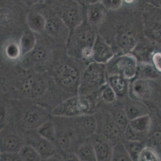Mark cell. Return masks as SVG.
Here are the masks:
<instances>
[{
	"label": "cell",
	"mask_w": 161,
	"mask_h": 161,
	"mask_svg": "<svg viewBox=\"0 0 161 161\" xmlns=\"http://www.w3.org/2000/svg\"><path fill=\"white\" fill-rule=\"evenodd\" d=\"M105 64L93 62L89 63L82 72L78 95L87 96L99 90L106 84Z\"/></svg>",
	"instance_id": "1"
},
{
	"label": "cell",
	"mask_w": 161,
	"mask_h": 161,
	"mask_svg": "<svg viewBox=\"0 0 161 161\" xmlns=\"http://www.w3.org/2000/svg\"><path fill=\"white\" fill-rule=\"evenodd\" d=\"M94 30L86 19L69 31L67 41L69 54L80 58L82 51L87 47H93L97 37Z\"/></svg>",
	"instance_id": "2"
},
{
	"label": "cell",
	"mask_w": 161,
	"mask_h": 161,
	"mask_svg": "<svg viewBox=\"0 0 161 161\" xmlns=\"http://www.w3.org/2000/svg\"><path fill=\"white\" fill-rule=\"evenodd\" d=\"M92 102L87 96H73L57 104L51 112L53 116L75 117L89 114Z\"/></svg>",
	"instance_id": "3"
},
{
	"label": "cell",
	"mask_w": 161,
	"mask_h": 161,
	"mask_svg": "<svg viewBox=\"0 0 161 161\" xmlns=\"http://www.w3.org/2000/svg\"><path fill=\"white\" fill-rule=\"evenodd\" d=\"M57 16L69 29L73 30L85 20L84 7L73 0H57Z\"/></svg>",
	"instance_id": "4"
},
{
	"label": "cell",
	"mask_w": 161,
	"mask_h": 161,
	"mask_svg": "<svg viewBox=\"0 0 161 161\" xmlns=\"http://www.w3.org/2000/svg\"><path fill=\"white\" fill-rule=\"evenodd\" d=\"M51 113L42 105L32 103L25 107L19 116V123L26 130H36L49 120Z\"/></svg>",
	"instance_id": "5"
},
{
	"label": "cell",
	"mask_w": 161,
	"mask_h": 161,
	"mask_svg": "<svg viewBox=\"0 0 161 161\" xmlns=\"http://www.w3.org/2000/svg\"><path fill=\"white\" fill-rule=\"evenodd\" d=\"M81 73L74 65L65 63L61 64L55 71L54 80L64 91L78 93Z\"/></svg>",
	"instance_id": "6"
},
{
	"label": "cell",
	"mask_w": 161,
	"mask_h": 161,
	"mask_svg": "<svg viewBox=\"0 0 161 161\" xmlns=\"http://www.w3.org/2000/svg\"><path fill=\"white\" fill-rule=\"evenodd\" d=\"M105 64L106 74L108 76L119 74L126 79H130L137 73V62L132 55L127 54L116 58L113 57Z\"/></svg>",
	"instance_id": "7"
},
{
	"label": "cell",
	"mask_w": 161,
	"mask_h": 161,
	"mask_svg": "<svg viewBox=\"0 0 161 161\" xmlns=\"http://www.w3.org/2000/svg\"><path fill=\"white\" fill-rule=\"evenodd\" d=\"M47 86L44 79L37 74H31L25 77L19 84V92L23 97L35 99L43 96Z\"/></svg>",
	"instance_id": "8"
},
{
	"label": "cell",
	"mask_w": 161,
	"mask_h": 161,
	"mask_svg": "<svg viewBox=\"0 0 161 161\" xmlns=\"http://www.w3.org/2000/svg\"><path fill=\"white\" fill-rule=\"evenodd\" d=\"M25 144V136L14 130V128L5 126L1 129V152H19Z\"/></svg>",
	"instance_id": "9"
},
{
	"label": "cell",
	"mask_w": 161,
	"mask_h": 161,
	"mask_svg": "<svg viewBox=\"0 0 161 161\" xmlns=\"http://www.w3.org/2000/svg\"><path fill=\"white\" fill-rule=\"evenodd\" d=\"M37 131V130H36ZM26 143L33 146L36 150L43 160H48L58 153L56 145L37 133H28L25 136Z\"/></svg>",
	"instance_id": "10"
},
{
	"label": "cell",
	"mask_w": 161,
	"mask_h": 161,
	"mask_svg": "<svg viewBox=\"0 0 161 161\" xmlns=\"http://www.w3.org/2000/svg\"><path fill=\"white\" fill-rule=\"evenodd\" d=\"M93 51V62L105 64L114 57L112 48L99 35L95 39Z\"/></svg>",
	"instance_id": "11"
},
{
	"label": "cell",
	"mask_w": 161,
	"mask_h": 161,
	"mask_svg": "<svg viewBox=\"0 0 161 161\" xmlns=\"http://www.w3.org/2000/svg\"><path fill=\"white\" fill-rule=\"evenodd\" d=\"M97 161L112 160L113 147L110 142L102 135L95 134L91 136Z\"/></svg>",
	"instance_id": "12"
},
{
	"label": "cell",
	"mask_w": 161,
	"mask_h": 161,
	"mask_svg": "<svg viewBox=\"0 0 161 161\" xmlns=\"http://www.w3.org/2000/svg\"><path fill=\"white\" fill-rule=\"evenodd\" d=\"M45 31L52 37L66 39L67 41L70 31L64 21L57 16L47 19Z\"/></svg>",
	"instance_id": "13"
},
{
	"label": "cell",
	"mask_w": 161,
	"mask_h": 161,
	"mask_svg": "<svg viewBox=\"0 0 161 161\" xmlns=\"http://www.w3.org/2000/svg\"><path fill=\"white\" fill-rule=\"evenodd\" d=\"M79 128L86 137H91L97 132V122L96 116L91 114L74 117Z\"/></svg>",
	"instance_id": "14"
},
{
	"label": "cell",
	"mask_w": 161,
	"mask_h": 161,
	"mask_svg": "<svg viewBox=\"0 0 161 161\" xmlns=\"http://www.w3.org/2000/svg\"><path fill=\"white\" fill-rule=\"evenodd\" d=\"M86 20L91 26H97L102 22L105 15V7L101 3L86 6Z\"/></svg>",
	"instance_id": "15"
},
{
	"label": "cell",
	"mask_w": 161,
	"mask_h": 161,
	"mask_svg": "<svg viewBox=\"0 0 161 161\" xmlns=\"http://www.w3.org/2000/svg\"><path fill=\"white\" fill-rule=\"evenodd\" d=\"M102 135L109 142H116L120 135L121 130L113 118L106 119L102 121L101 125Z\"/></svg>",
	"instance_id": "16"
},
{
	"label": "cell",
	"mask_w": 161,
	"mask_h": 161,
	"mask_svg": "<svg viewBox=\"0 0 161 161\" xmlns=\"http://www.w3.org/2000/svg\"><path fill=\"white\" fill-rule=\"evenodd\" d=\"M151 125V119L149 114L131 119L129 124L130 128L140 138L148 132Z\"/></svg>",
	"instance_id": "17"
},
{
	"label": "cell",
	"mask_w": 161,
	"mask_h": 161,
	"mask_svg": "<svg viewBox=\"0 0 161 161\" xmlns=\"http://www.w3.org/2000/svg\"><path fill=\"white\" fill-rule=\"evenodd\" d=\"M76 153L80 161H97L91 137H87L81 142L76 150Z\"/></svg>",
	"instance_id": "18"
},
{
	"label": "cell",
	"mask_w": 161,
	"mask_h": 161,
	"mask_svg": "<svg viewBox=\"0 0 161 161\" xmlns=\"http://www.w3.org/2000/svg\"><path fill=\"white\" fill-rule=\"evenodd\" d=\"M127 80L119 74L108 76V84L114 91L117 97H122L127 94L129 88Z\"/></svg>",
	"instance_id": "19"
},
{
	"label": "cell",
	"mask_w": 161,
	"mask_h": 161,
	"mask_svg": "<svg viewBox=\"0 0 161 161\" xmlns=\"http://www.w3.org/2000/svg\"><path fill=\"white\" fill-rule=\"evenodd\" d=\"M27 23L29 29L35 33L45 31L47 19L41 14L30 12L27 16Z\"/></svg>",
	"instance_id": "20"
},
{
	"label": "cell",
	"mask_w": 161,
	"mask_h": 161,
	"mask_svg": "<svg viewBox=\"0 0 161 161\" xmlns=\"http://www.w3.org/2000/svg\"><path fill=\"white\" fill-rule=\"evenodd\" d=\"M24 56H27V57L24 58L23 61H22L24 64L23 66L25 67H28L44 63L47 58L48 54L45 49L41 47H36L33 50Z\"/></svg>",
	"instance_id": "21"
},
{
	"label": "cell",
	"mask_w": 161,
	"mask_h": 161,
	"mask_svg": "<svg viewBox=\"0 0 161 161\" xmlns=\"http://www.w3.org/2000/svg\"><path fill=\"white\" fill-rule=\"evenodd\" d=\"M150 86L147 79H137L136 80L131 86L133 95L138 99L147 98L150 93Z\"/></svg>",
	"instance_id": "22"
},
{
	"label": "cell",
	"mask_w": 161,
	"mask_h": 161,
	"mask_svg": "<svg viewBox=\"0 0 161 161\" xmlns=\"http://www.w3.org/2000/svg\"><path fill=\"white\" fill-rule=\"evenodd\" d=\"M19 43L22 50L23 57L33 50L36 47V37L35 33L30 29L25 31L21 36Z\"/></svg>",
	"instance_id": "23"
},
{
	"label": "cell",
	"mask_w": 161,
	"mask_h": 161,
	"mask_svg": "<svg viewBox=\"0 0 161 161\" xmlns=\"http://www.w3.org/2000/svg\"><path fill=\"white\" fill-rule=\"evenodd\" d=\"M124 110L130 120L148 114L146 105L135 101L129 102L125 106Z\"/></svg>",
	"instance_id": "24"
},
{
	"label": "cell",
	"mask_w": 161,
	"mask_h": 161,
	"mask_svg": "<svg viewBox=\"0 0 161 161\" xmlns=\"http://www.w3.org/2000/svg\"><path fill=\"white\" fill-rule=\"evenodd\" d=\"M36 130L41 136L55 144L56 140V130L54 122L51 118L45 122Z\"/></svg>",
	"instance_id": "25"
},
{
	"label": "cell",
	"mask_w": 161,
	"mask_h": 161,
	"mask_svg": "<svg viewBox=\"0 0 161 161\" xmlns=\"http://www.w3.org/2000/svg\"><path fill=\"white\" fill-rule=\"evenodd\" d=\"M22 161H40L43 160L38 152L33 146L26 144L19 151Z\"/></svg>",
	"instance_id": "26"
},
{
	"label": "cell",
	"mask_w": 161,
	"mask_h": 161,
	"mask_svg": "<svg viewBox=\"0 0 161 161\" xmlns=\"http://www.w3.org/2000/svg\"><path fill=\"white\" fill-rule=\"evenodd\" d=\"M112 161H131L132 159L124 143L116 144L113 147Z\"/></svg>",
	"instance_id": "27"
},
{
	"label": "cell",
	"mask_w": 161,
	"mask_h": 161,
	"mask_svg": "<svg viewBox=\"0 0 161 161\" xmlns=\"http://www.w3.org/2000/svg\"><path fill=\"white\" fill-rule=\"evenodd\" d=\"M4 53L11 61H16L22 57V53L19 43L11 42L5 46Z\"/></svg>",
	"instance_id": "28"
},
{
	"label": "cell",
	"mask_w": 161,
	"mask_h": 161,
	"mask_svg": "<svg viewBox=\"0 0 161 161\" xmlns=\"http://www.w3.org/2000/svg\"><path fill=\"white\" fill-rule=\"evenodd\" d=\"M124 144L132 160L137 161L138 156L144 147L142 143L139 140H126Z\"/></svg>",
	"instance_id": "29"
},
{
	"label": "cell",
	"mask_w": 161,
	"mask_h": 161,
	"mask_svg": "<svg viewBox=\"0 0 161 161\" xmlns=\"http://www.w3.org/2000/svg\"><path fill=\"white\" fill-rule=\"evenodd\" d=\"M112 118L121 129V131L124 132L130 122L125 110L120 109H116L113 113Z\"/></svg>",
	"instance_id": "30"
},
{
	"label": "cell",
	"mask_w": 161,
	"mask_h": 161,
	"mask_svg": "<svg viewBox=\"0 0 161 161\" xmlns=\"http://www.w3.org/2000/svg\"><path fill=\"white\" fill-rule=\"evenodd\" d=\"M160 155L151 147H144L138 156L137 161H160Z\"/></svg>",
	"instance_id": "31"
},
{
	"label": "cell",
	"mask_w": 161,
	"mask_h": 161,
	"mask_svg": "<svg viewBox=\"0 0 161 161\" xmlns=\"http://www.w3.org/2000/svg\"><path fill=\"white\" fill-rule=\"evenodd\" d=\"M99 90L101 97L105 102L112 103L115 100L116 95L108 84H105Z\"/></svg>",
	"instance_id": "32"
},
{
	"label": "cell",
	"mask_w": 161,
	"mask_h": 161,
	"mask_svg": "<svg viewBox=\"0 0 161 161\" xmlns=\"http://www.w3.org/2000/svg\"><path fill=\"white\" fill-rule=\"evenodd\" d=\"M139 73L143 79H153L158 76L154 68L150 65L146 64L137 67V73Z\"/></svg>",
	"instance_id": "33"
},
{
	"label": "cell",
	"mask_w": 161,
	"mask_h": 161,
	"mask_svg": "<svg viewBox=\"0 0 161 161\" xmlns=\"http://www.w3.org/2000/svg\"><path fill=\"white\" fill-rule=\"evenodd\" d=\"M150 143L152 147L159 155L161 154V131L155 132L150 138Z\"/></svg>",
	"instance_id": "34"
},
{
	"label": "cell",
	"mask_w": 161,
	"mask_h": 161,
	"mask_svg": "<svg viewBox=\"0 0 161 161\" xmlns=\"http://www.w3.org/2000/svg\"><path fill=\"white\" fill-rule=\"evenodd\" d=\"M0 160L1 161H22L19 153L14 152H2L0 153Z\"/></svg>",
	"instance_id": "35"
},
{
	"label": "cell",
	"mask_w": 161,
	"mask_h": 161,
	"mask_svg": "<svg viewBox=\"0 0 161 161\" xmlns=\"http://www.w3.org/2000/svg\"><path fill=\"white\" fill-rule=\"evenodd\" d=\"M123 0H102L101 3L106 10H117L122 6Z\"/></svg>",
	"instance_id": "36"
},
{
	"label": "cell",
	"mask_w": 161,
	"mask_h": 161,
	"mask_svg": "<svg viewBox=\"0 0 161 161\" xmlns=\"http://www.w3.org/2000/svg\"><path fill=\"white\" fill-rule=\"evenodd\" d=\"M153 61L157 70L161 72V53H157L153 55Z\"/></svg>",
	"instance_id": "37"
},
{
	"label": "cell",
	"mask_w": 161,
	"mask_h": 161,
	"mask_svg": "<svg viewBox=\"0 0 161 161\" xmlns=\"http://www.w3.org/2000/svg\"><path fill=\"white\" fill-rule=\"evenodd\" d=\"M27 6H32L44 2L45 0H22Z\"/></svg>",
	"instance_id": "38"
},
{
	"label": "cell",
	"mask_w": 161,
	"mask_h": 161,
	"mask_svg": "<svg viewBox=\"0 0 161 161\" xmlns=\"http://www.w3.org/2000/svg\"><path fill=\"white\" fill-rule=\"evenodd\" d=\"M102 0H86V6L101 2Z\"/></svg>",
	"instance_id": "39"
},
{
	"label": "cell",
	"mask_w": 161,
	"mask_h": 161,
	"mask_svg": "<svg viewBox=\"0 0 161 161\" xmlns=\"http://www.w3.org/2000/svg\"><path fill=\"white\" fill-rule=\"evenodd\" d=\"M83 7L86 6V0H73Z\"/></svg>",
	"instance_id": "40"
},
{
	"label": "cell",
	"mask_w": 161,
	"mask_h": 161,
	"mask_svg": "<svg viewBox=\"0 0 161 161\" xmlns=\"http://www.w3.org/2000/svg\"><path fill=\"white\" fill-rule=\"evenodd\" d=\"M135 0H123V2H125L126 3H133Z\"/></svg>",
	"instance_id": "41"
},
{
	"label": "cell",
	"mask_w": 161,
	"mask_h": 161,
	"mask_svg": "<svg viewBox=\"0 0 161 161\" xmlns=\"http://www.w3.org/2000/svg\"><path fill=\"white\" fill-rule=\"evenodd\" d=\"M156 2L158 3H161V0H154Z\"/></svg>",
	"instance_id": "42"
}]
</instances>
